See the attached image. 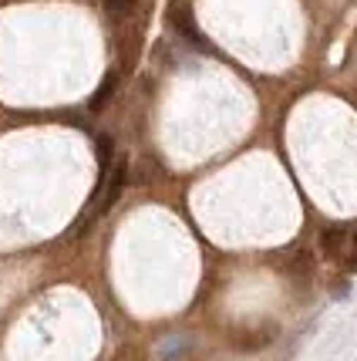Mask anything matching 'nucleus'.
<instances>
[{
  "label": "nucleus",
  "mask_w": 357,
  "mask_h": 361,
  "mask_svg": "<svg viewBox=\"0 0 357 361\" xmlns=\"http://www.w3.org/2000/svg\"><path fill=\"white\" fill-rule=\"evenodd\" d=\"M354 240H357V226H354Z\"/></svg>",
  "instance_id": "obj_8"
},
{
  "label": "nucleus",
  "mask_w": 357,
  "mask_h": 361,
  "mask_svg": "<svg viewBox=\"0 0 357 361\" xmlns=\"http://www.w3.org/2000/svg\"><path fill=\"white\" fill-rule=\"evenodd\" d=\"M347 270H357V257H351V260H347Z\"/></svg>",
  "instance_id": "obj_7"
},
{
  "label": "nucleus",
  "mask_w": 357,
  "mask_h": 361,
  "mask_svg": "<svg viewBox=\"0 0 357 361\" xmlns=\"http://www.w3.org/2000/svg\"><path fill=\"white\" fill-rule=\"evenodd\" d=\"M105 11H108V17L122 20V17L132 14V0H105Z\"/></svg>",
  "instance_id": "obj_5"
},
{
  "label": "nucleus",
  "mask_w": 357,
  "mask_h": 361,
  "mask_svg": "<svg viewBox=\"0 0 357 361\" xmlns=\"http://www.w3.org/2000/svg\"><path fill=\"white\" fill-rule=\"evenodd\" d=\"M111 152H115V142H111V135H98V166H101L98 183H105V176H108V169H111Z\"/></svg>",
  "instance_id": "obj_4"
},
{
  "label": "nucleus",
  "mask_w": 357,
  "mask_h": 361,
  "mask_svg": "<svg viewBox=\"0 0 357 361\" xmlns=\"http://www.w3.org/2000/svg\"><path fill=\"white\" fill-rule=\"evenodd\" d=\"M169 24L175 27V31L186 37L189 44H196V47H209L206 44V37H202L199 31V24H196V17H192V7H189L186 0H172V7H169Z\"/></svg>",
  "instance_id": "obj_1"
},
{
  "label": "nucleus",
  "mask_w": 357,
  "mask_h": 361,
  "mask_svg": "<svg viewBox=\"0 0 357 361\" xmlns=\"http://www.w3.org/2000/svg\"><path fill=\"white\" fill-rule=\"evenodd\" d=\"M351 236H354L351 226H327L324 233H320V250H324L327 257H344Z\"/></svg>",
  "instance_id": "obj_2"
},
{
  "label": "nucleus",
  "mask_w": 357,
  "mask_h": 361,
  "mask_svg": "<svg viewBox=\"0 0 357 361\" xmlns=\"http://www.w3.org/2000/svg\"><path fill=\"white\" fill-rule=\"evenodd\" d=\"M334 300H344V298H351V281L347 277H337V283H334Z\"/></svg>",
  "instance_id": "obj_6"
},
{
  "label": "nucleus",
  "mask_w": 357,
  "mask_h": 361,
  "mask_svg": "<svg viewBox=\"0 0 357 361\" xmlns=\"http://www.w3.org/2000/svg\"><path fill=\"white\" fill-rule=\"evenodd\" d=\"M115 88H118V75H115V71H108V75H105V81L98 85V92L92 94L88 109H92V111H101V109H105V105L111 102V94H115Z\"/></svg>",
  "instance_id": "obj_3"
}]
</instances>
